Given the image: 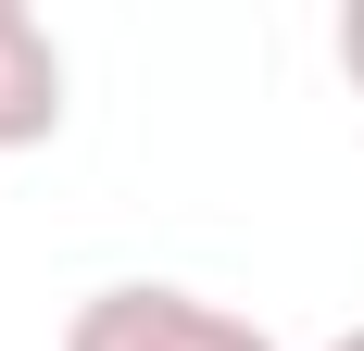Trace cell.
<instances>
[{
    "label": "cell",
    "instance_id": "obj_3",
    "mask_svg": "<svg viewBox=\"0 0 364 351\" xmlns=\"http://www.w3.org/2000/svg\"><path fill=\"white\" fill-rule=\"evenodd\" d=\"M339 75H352V88H364V0H352V13H339Z\"/></svg>",
    "mask_w": 364,
    "mask_h": 351
},
{
    "label": "cell",
    "instance_id": "obj_1",
    "mask_svg": "<svg viewBox=\"0 0 364 351\" xmlns=\"http://www.w3.org/2000/svg\"><path fill=\"white\" fill-rule=\"evenodd\" d=\"M63 351H277L252 314H226L201 288H164V276H126V288H88L63 326Z\"/></svg>",
    "mask_w": 364,
    "mask_h": 351
},
{
    "label": "cell",
    "instance_id": "obj_4",
    "mask_svg": "<svg viewBox=\"0 0 364 351\" xmlns=\"http://www.w3.org/2000/svg\"><path fill=\"white\" fill-rule=\"evenodd\" d=\"M327 351H364V326H339V339H327Z\"/></svg>",
    "mask_w": 364,
    "mask_h": 351
},
{
    "label": "cell",
    "instance_id": "obj_2",
    "mask_svg": "<svg viewBox=\"0 0 364 351\" xmlns=\"http://www.w3.org/2000/svg\"><path fill=\"white\" fill-rule=\"evenodd\" d=\"M63 126V38L26 0H0V151H38Z\"/></svg>",
    "mask_w": 364,
    "mask_h": 351
}]
</instances>
